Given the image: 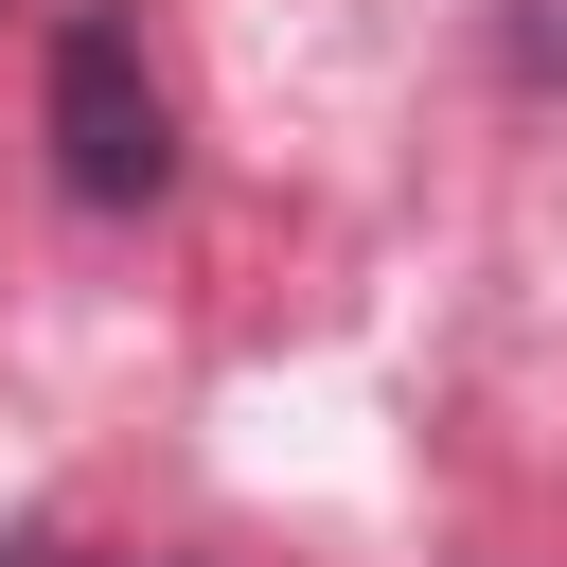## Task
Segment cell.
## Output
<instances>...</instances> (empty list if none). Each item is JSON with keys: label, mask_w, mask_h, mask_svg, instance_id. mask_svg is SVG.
<instances>
[{"label": "cell", "mask_w": 567, "mask_h": 567, "mask_svg": "<svg viewBox=\"0 0 567 567\" xmlns=\"http://www.w3.org/2000/svg\"><path fill=\"white\" fill-rule=\"evenodd\" d=\"M124 567H142V549H124Z\"/></svg>", "instance_id": "obj_3"}, {"label": "cell", "mask_w": 567, "mask_h": 567, "mask_svg": "<svg viewBox=\"0 0 567 567\" xmlns=\"http://www.w3.org/2000/svg\"><path fill=\"white\" fill-rule=\"evenodd\" d=\"M35 124H53V195H71V213H159V195H177V89H159V53H142L124 0H71V18H53Z\"/></svg>", "instance_id": "obj_1"}, {"label": "cell", "mask_w": 567, "mask_h": 567, "mask_svg": "<svg viewBox=\"0 0 567 567\" xmlns=\"http://www.w3.org/2000/svg\"><path fill=\"white\" fill-rule=\"evenodd\" d=\"M514 71H567V0H514Z\"/></svg>", "instance_id": "obj_2"}]
</instances>
